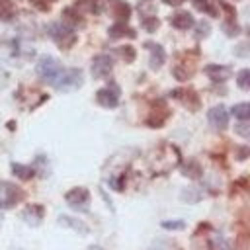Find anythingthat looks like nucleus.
Returning <instances> with one entry per match:
<instances>
[{
  "label": "nucleus",
  "mask_w": 250,
  "mask_h": 250,
  "mask_svg": "<svg viewBox=\"0 0 250 250\" xmlns=\"http://www.w3.org/2000/svg\"><path fill=\"white\" fill-rule=\"evenodd\" d=\"M61 70H62L61 62L57 59H53V57H41L39 62H37V76L41 80L49 82V84H53L57 80V76L61 74Z\"/></svg>",
  "instance_id": "7ed1b4c3"
},
{
  "label": "nucleus",
  "mask_w": 250,
  "mask_h": 250,
  "mask_svg": "<svg viewBox=\"0 0 250 250\" xmlns=\"http://www.w3.org/2000/svg\"><path fill=\"white\" fill-rule=\"evenodd\" d=\"M82 82H84V76H82L80 68H62L61 74L57 76V80L53 82V86L61 92H70V90L80 88Z\"/></svg>",
  "instance_id": "f03ea898"
},
{
  "label": "nucleus",
  "mask_w": 250,
  "mask_h": 250,
  "mask_svg": "<svg viewBox=\"0 0 250 250\" xmlns=\"http://www.w3.org/2000/svg\"><path fill=\"white\" fill-rule=\"evenodd\" d=\"M186 225L184 221H162V229H170V230H182Z\"/></svg>",
  "instance_id": "c756f323"
},
{
  "label": "nucleus",
  "mask_w": 250,
  "mask_h": 250,
  "mask_svg": "<svg viewBox=\"0 0 250 250\" xmlns=\"http://www.w3.org/2000/svg\"><path fill=\"white\" fill-rule=\"evenodd\" d=\"M182 170H184V174L189 176V178H199V176H201V168H199V164H197L195 160H189Z\"/></svg>",
  "instance_id": "5701e85b"
},
{
  "label": "nucleus",
  "mask_w": 250,
  "mask_h": 250,
  "mask_svg": "<svg viewBox=\"0 0 250 250\" xmlns=\"http://www.w3.org/2000/svg\"><path fill=\"white\" fill-rule=\"evenodd\" d=\"M21 199H23V191L18 186L10 182H0V209H10Z\"/></svg>",
  "instance_id": "20e7f679"
},
{
  "label": "nucleus",
  "mask_w": 250,
  "mask_h": 250,
  "mask_svg": "<svg viewBox=\"0 0 250 250\" xmlns=\"http://www.w3.org/2000/svg\"><path fill=\"white\" fill-rule=\"evenodd\" d=\"M66 203L72 209H80V211H88V203H90V191L86 188H72L70 191H66L64 195Z\"/></svg>",
  "instance_id": "423d86ee"
},
{
  "label": "nucleus",
  "mask_w": 250,
  "mask_h": 250,
  "mask_svg": "<svg viewBox=\"0 0 250 250\" xmlns=\"http://www.w3.org/2000/svg\"><path fill=\"white\" fill-rule=\"evenodd\" d=\"M0 223H2V213H0Z\"/></svg>",
  "instance_id": "72a5a7b5"
},
{
  "label": "nucleus",
  "mask_w": 250,
  "mask_h": 250,
  "mask_svg": "<svg viewBox=\"0 0 250 250\" xmlns=\"http://www.w3.org/2000/svg\"><path fill=\"white\" fill-rule=\"evenodd\" d=\"M223 31H225L229 37H236V35L240 33V27H238V23H236L232 12H229V18L223 21Z\"/></svg>",
  "instance_id": "6ab92c4d"
},
{
  "label": "nucleus",
  "mask_w": 250,
  "mask_h": 250,
  "mask_svg": "<svg viewBox=\"0 0 250 250\" xmlns=\"http://www.w3.org/2000/svg\"><path fill=\"white\" fill-rule=\"evenodd\" d=\"M145 47L150 51V62H148L150 68H152V70H158V68L164 64V61H166V51H164V47L158 45V43H152V41H146Z\"/></svg>",
  "instance_id": "1a4fd4ad"
},
{
  "label": "nucleus",
  "mask_w": 250,
  "mask_h": 250,
  "mask_svg": "<svg viewBox=\"0 0 250 250\" xmlns=\"http://www.w3.org/2000/svg\"><path fill=\"white\" fill-rule=\"evenodd\" d=\"M113 70V59L109 55H98L92 61V76L94 78H105Z\"/></svg>",
  "instance_id": "0eeeda50"
},
{
  "label": "nucleus",
  "mask_w": 250,
  "mask_h": 250,
  "mask_svg": "<svg viewBox=\"0 0 250 250\" xmlns=\"http://www.w3.org/2000/svg\"><path fill=\"white\" fill-rule=\"evenodd\" d=\"M209 31H211L209 23H207V21H201V23H197V29H195V37H197V39H201V37H207V35H209Z\"/></svg>",
  "instance_id": "c85d7f7f"
},
{
  "label": "nucleus",
  "mask_w": 250,
  "mask_h": 250,
  "mask_svg": "<svg viewBox=\"0 0 250 250\" xmlns=\"http://www.w3.org/2000/svg\"><path fill=\"white\" fill-rule=\"evenodd\" d=\"M111 14H113V18H115L117 21L125 23V21L129 20V16H131V6H129L127 2H123V0H121V2H115Z\"/></svg>",
  "instance_id": "dca6fc26"
},
{
  "label": "nucleus",
  "mask_w": 250,
  "mask_h": 250,
  "mask_svg": "<svg viewBox=\"0 0 250 250\" xmlns=\"http://www.w3.org/2000/svg\"><path fill=\"white\" fill-rule=\"evenodd\" d=\"M59 221H61V225L72 227V229H76V230H80V232H88V229L82 225V221H76V219H70V217H61Z\"/></svg>",
  "instance_id": "393cba45"
},
{
  "label": "nucleus",
  "mask_w": 250,
  "mask_h": 250,
  "mask_svg": "<svg viewBox=\"0 0 250 250\" xmlns=\"http://www.w3.org/2000/svg\"><path fill=\"white\" fill-rule=\"evenodd\" d=\"M205 74L213 82H225L227 78H230V68L225 66V64H207L205 66Z\"/></svg>",
  "instance_id": "9b49d317"
},
{
  "label": "nucleus",
  "mask_w": 250,
  "mask_h": 250,
  "mask_svg": "<svg viewBox=\"0 0 250 250\" xmlns=\"http://www.w3.org/2000/svg\"><path fill=\"white\" fill-rule=\"evenodd\" d=\"M12 172H14L20 180H29V178L35 174L33 166H25V164H20V162H12Z\"/></svg>",
  "instance_id": "a211bd4d"
},
{
  "label": "nucleus",
  "mask_w": 250,
  "mask_h": 250,
  "mask_svg": "<svg viewBox=\"0 0 250 250\" xmlns=\"http://www.w3.org/2000/svg\"><path fill=\"white\" fill-rule=\"evenodd\" d=\"M236 82H238V86H240L242 90H248V88H250V70H248V68H242V70L238 72V76H236Z\"/></svg>",
  "instance_id": "a878e982"
},
{
  "label": "nucleus",
  "mask_w": 250,
  "mask_h": 250,
  "mask_svg": "<svg viewBox=\"0 0 250 250\" xmlns=\"http://www.w3.org/2000/svg\"><path fill=\"white\" fill-rule=\"evenodd\" d=\"M193 2V6L197 8V10H201V12H205V14H209V16H213V18H217L219 16V12L207 2V0H191Z\"/></svg>",
  "instance_id": "4be33fe9"
},
{
  "label": "nucleus",
  "mask_w": 250,
  "mask_h": 250,
  "mask_svg": "<svg viewBox=\"0 0 250 250\" xmlns=\"http://www.w3.org/2000/svg\"><path fill=\"white\" fill-rule=\"evenodd\" d=\"M96 102L102 107H117V104H119V86L115 82H109L105 88L96 92Z\"/></svg>",
  "instance_id": "39448f33"
},
{
  "label": "nucleus",
  "mask_w": 250,
  "mask_h": 250,
  "mask_svg": "<svg viewBox=\"0 0 250 250\" xmlns=\"http://www.w3.org/2000/svg\"><path fill=\"white\" fill-rule=\"evenodd\" d=\"M170 23L176 27V29H191L193 27V16L189 12H176L172 18H170Z\"/></svg>",
  "instance_id": "ddd939ff"
},
{
  "label": "nucleus",
  "mask_w": 250,
  "mask_h": 250,
  "mask_svg": "<svg viewBox=\"0 0 250 250\" xmlns=\"http://www.w3.org/2000/svg\"><path fill=\"white\" fill-rule=\"evenodd\" d=\"M47 33L53 37V41L57 43V47L61 49H70L76 43V33L70 25L62 23V21H55L47 27Z\"/></svg>",
  "instance_id": "f257e3e1"
},
{
  "label": "nucleus",
  "mask_w": 250,
  "mask_h": 250,
  "mask_svg": "<svg viewBox=\"0 0 250 250\" xmlns=\"http://www.w3.org/2000/svg\"><path fill=\"white\" fill-rule=\"evenodd\" d=\"M168 115H170V111H168V107H166V104H164L162 100H158L146 123H148L150 127H160V125H164V121L168 119Z\"/></svg>",
  "instance_id": "9d476101"
},
{
  "label": "nucleus",
  "mask_w": 250,
  "mask_h": 250,
  "mask_svg": "<svg viewBox=\"0 0 250 250\" xmlns=\"http://www.w3.org/2000/svg\"><path fill=\"white\" fill-rule=\"evenodd\" d=\"M80 6H86V8H88V12H94V14H98V12H100V8H98L96 0H80Z\"/></svg>",
  "instance_id": "7c9ffc66"
},
{
  "label": "nucleus",
  "mask_w": 250,
  "mask_h": 250,
  "mask_svg": "<svg viewBox=\"0 0 250 250\" xmlns=\"http://www.w3.org/2000/svg\"><path fill=\"white\" fill-rule=\"evenodd\" d=\"M232 115L238 119V121H248L250 119V104L242 102V104H236L232 107Z\"/></svg>",
  "instance_id": "aec40b11"
},
{
  "label": "nucleus",
  "mask_w": 250,
  "mask_h": 250,
  "mask_svg": "<svg viewBox=\"0 0 250 250\" xmlns=\"http://www.w3.org/2000/svg\"><path fill=\"white\" fill-rule=\"evenodd\" d=\"M29 2H31V6L37 8L39 12H49V10H51V4H53L55 0H29Z\"/></svg>",
  "instance_id": "cd10ccee"
},
{
  "label": "nucleus",
  "mask_w": 250,
  "mask_h": 250,
  "mask_svg": "<svg viewBox=\"0 0 250 250\" xmlns=\"http://www.w3.org/2000/svg\"><path fill=\"white\" fill-rule=\"evenodd\" d=\"M158 25H160V21H158V18H156V16H148V18H143V27H145L148 33L156 31V29H158Z\"/></svg>",
  "instance_id": "bb28decb"
},
{
  "label": "nucleus",
  "mask_w": 250,
  "mask_h": 250,
  "mask_svg": "<svg viewBox=\"0 0 250 250\" xmlns=\"http://www.w3.org/2000/svg\"><path fill=\"white\" fill-rule=\"evenodd\" d=\"M115 53H119V55L123 57V61H125V62H133V61H135V55H137V53H135V49H133L131 45L117 47V49H115Z\"/></svg>",
  "instance_id": "b1692460"
},
{
  "label": "nucleus",
  "mask_w": 250,
  "mask_h": 250,
  "mask_svg": "<svg viewBox=\"0 0 250 250\" xmlns=\"http://www.w3.org/2000/svg\"><path fill=\"white\" fill-rule=\"evenodd\" d=\"M207 119H209V125L217 131H223L229 127V113L225 109V105H215L209 109L207 113Z\"/></svg>",
  "instance_id": "6e6552de"
},
{
  "label": "nucleus",
  "mask_w": 250,
  "mask_h": 250,
  "mask_svg": "<svg viewBox=\"0 0 250 250\" xmlns=\"http://www.w3.org/2000/svg\"><path fill=\"white\" fill-rule=\"evenodd\" d=\"M21 219L29 225H39L43 219V207L41 205H29L21 211Z\"/></svg>",
  "instance_id": "4468645a"
},
{
  "label": "nucleus",
  "mask_w": 250,
  "mask_h": 250,
  "mask_svg": "<svg viewBox=\"0 0 250 250\" xmlns=\"http://www.w3.org/2000/svg\"><path fill=\"white\" fill-rule=\"evenodd\" d=\"M62 23H66V25H70V27L74 29L76 25H82L84 20H82V16H80L78 10H74V8H64V10H62Z\"/></svg>",
  "instance_id": "2eb2a0df"
},
{
  "label": "nucleus",
  "mask_w": 250,
  "mask_h": 250,
  "mask_svg": "<svg viewBox=\"0 0 250 250\" xmlns=\"http://www.w3.org/2000/svg\"><path fill=\"white\" fill-rule=\"evenodd\" d=\"M172 96L178 98V100H182L189 109H197V107H199V98H197V94H195L191 88L176 90V92H172Z\"/></svg>",
  "instance_id": "f8f14e48"
},
{
  "label": "nucleus",
  "mask_w": 250,
  "mask_h": 250,
  "mask_svg": "<svg viewBox=\"0 0 250 250\" xmlns=\"http://www.w3.org/2000/svg\"><path fill=\"white\" fill-rule=\"evenodd\" d=\"M135 37V31L131 29V27H127L125 23H121V21H117V23H113L111 27H109V37L111 39H117V37Z\"/></svg>",
  "instance_id": "f3484780"
},
{
  "label": "nucleus",
  "mask_w": 250,
  "mask_h": 250,
  "mask_svg": "<svg viewBox=\"0 0 250 250\" xmlns=\"http://www.w3.org/2000/svg\"><path fill=\"white\" fill-rule=\"evenodd\" d=\"M14 4L12 0H0V20L2 21H10L14 18Z\"/></svg>",
  "instance_id": "412c9836"
},
{
  "label": "nucleus",
  "mask_w": 250,
  "mask_h": 250,
  "mask_svg": "<svg viewBox=\"0 0 250 250\" xmlns=\"http://www.w3.org/2000/svg\"><path fill=\"white\" fill-rule=\"evenodd\" d=\"M164 4H170V6H180L184 0H162Z\"/></svg>",
  "instance_id": "473e14b6"
},
{
  "label": "nucleus",
  "mask_w": 250,
  "mask_h": 250,
  "mask_svg": "<svg viewBox=\"0 0 250 250\" xmlns=\"http://www.w3.org/2000/svg\"><path fill=\"white\" fill-rule=\"evenodd\" d=\"M246 123H248V121H240V125L236 127V131H238L242 137H248V135H250V131H248V125H246Z\"/></svg>",
  "instance_id": "2f4dec72"
}]
</instances>
